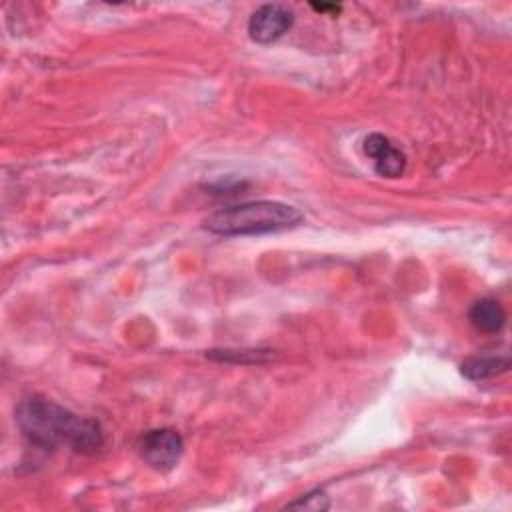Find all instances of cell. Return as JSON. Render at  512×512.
Returning <instances> with one entry per match:
<instances>
[{
    "label": "cell",
    "mask_w": 512,
    "mask_h": 512,
    "mask_svg": "<svg viewBox=\"0 0 512 512\" xmlns=\"http://www.w3.org/2000/svg\"><path fill=\"white\" fill-rule=\"evenodd\" d=\"M16 422L22 436L42 450L66 444L80 454H94L104 444V432L96 420L80 418L42 396L22 400L16 408Z\"/></svg>",
    "instance_id": "cell-1"
},
{
    "label": "cell",
    "mask_w": 512,
    "mask_h": 512,
    "mask_svg": "<svg viewBox=\"0 0 512 512\" xmlns=\"http://www.w3.org/2000/svg\"><path fill=\"white\" fill-rule=\"evenodd\" d=\"M302 212L276 200H256L220 208L204 220V228L220 236H252L292 228L302 222Z\"/></svg>",
    "instance_id": "cell-2"
},
{
    "label": "cell",
    "mask_w": 512,
    "mask_h": 512,
    "mask_svg": "<svg viewBox=\"0 0 512 512\" xmlns=\"http://www.w3.org/2000/svg\"><path fill=\"white\" fill-rule=\"evenodd\" d=\"M138 448L140 456L150 468L158 472H168L180 462V456L184 452V440L174 428H154L142 434Z\"/></svg>",
    "instance_id": "cell-3"
},
{
    "label": "cell",
    "mask_w": 512,
    "mask_h": 512,
    "mask_svg": "<svg viewBox=\"0 0 512 512\" xmlns=\"http://www.w3.org/2000/svg\"><path fill=\"white\" fill-rule=\"evenodd\" d=\"M294 24V12L286 4H264L248 20V34L258 44H270Z\"/></svg>",
    "instance_id": "cell-4"
},
{
    "label": "cell",
    "mask_w": 512,
    "mask_h": 512,
    "mask_svg": "<svg viewBox=\"0 0 512 512\" xmlns=\"http://www.w3.org/2000/svg\"><path fill=\"white\" fill-rule=\"evenodd\" d=\"M364 152L372 158L374 170L384 178H398L406 170L404 152L384 134H368L364 138Z\"/></svg>",
    "instance_id": "cell-5"
},
{
    "label": "cell",
    "mask_w": 512,
    "mask_h": 512,
    "mask_svg": "<svg viewBox=\"0 0 512 512\" xmlns=\"http://www.w3.org/2000/svg\"><path fill=\"white\" fill-rule=\"evenodd\" d=\"M470 324L484 334H496L506 324V312L496 298H480L468 312Z\"/></svg>",
    "instance_id": "cell-6"
},
{
    "label": "cell",
    "mask_w": 512,
    "mask_h": 512,
    "mask_svg": "<svg viewBox=\"0 0 512 512\" xmlns=\"http://www.w3.org/2000/svg\"><path fill=\"white\" fill-rule=\"evenodd\" d=\"M510 358L508 356H470L462 362L460 372L468 380H488L508 372Z\"/></svg>",
    "instance_id": "cell-7"
},
{
    "label": "cell",
    "mask_w": 512,
    "mask_h": 512,
    "mask_svg": "<svg viewBox=\"0 0 512 512\" xmlns=\"http://www.w3.org/2000/svg\"><path fill=\"white\" fill-rule=\"evenodd\" d=\"M330 506V500L326 496L324 490H312L304 496H300L298 500L290 502L286 508H292V510H326Z\"/></svg>",
    "instance_id": "cell-8"
},
{
    "label": "cell",
    "mask_w": 512,
    "mask_h": 512,
    "mask_svg": "<svg viewBox=\"0 0 512 512\" xmlns=\"http://www.w3.org/2000/svg\"><path fill=\"white\" fill-rule=\"evenodd\" d=\"M316 12H340V6L338 4H310Z\"/></svg>",
    "instance_id": "cell-9"
}]
</instances>
